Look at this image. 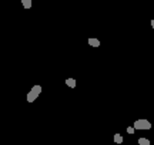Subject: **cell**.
Segmentation results:
<instances>
[{
  "mask_svg": "<svg viewBox=\"0 0 154 145\" xmlns=\"http://www.w3.org/2000/svg\"><path fill=\"white\" fill-rule=\"evenodd\" d=\"M134 131H136V129L133 128V127H128V128H127V132H128V134H134Z\"/></svg>",
  "mask_w": 154,
  "mask_h": 145,
  "instance_id": "obj_8",
  "label": "cell"
},
{
  "mask_svg": "<svg viewBox=\"0 0 154 145\" xmlns=\"http://www.w3.org/2000/svg\"><path fill=\"white\" fill-rule=\"evenodd\" d=\"M40 94H42V85H33L27 93V102H34Z\"/></svg>",
  "mask_w": 154,
  "mask_h": 145,
  "instance_id": "obj_1",
  "label": "cell"
},
{
  "mask_svg": "<svg viewBox=\"0 0 154 145\" xmlns=\"http://www.w3.org/2000/svg\"><path fill=\"white\" fill-rule=\"evenodd\" d=\"M114 142L116 144H123V137L120 134H114Z\"/></svg>",
  "mask_w": 154,
  "mask_h": 145,
  "instance_id": "obj_6",
  "label": "cell"
},
{
  "mask_svg": "<svg viewBox=\"0 0 154 145\" xmlns=\"http://www.w3.org/2000/svg\"><path fill=\"white\" fill-rule=\"evenodd\" d=\"M22 4L24 9H32V0H22Z\"/></svg>",
  "mask_w": 154,
  "mask_h": 145,
  "instance_id": "obj_5",
  "label": "cell"
},
{
  "mask_svg": "<svg viewBox=\"0 0 154 145\" xmlns=\"http://www.w3.org/2000/svg\"><path fill=\"white\" fill-rule=\"evenodd\" d=\"M133 128L134 129H150L151 128V123L149 120H137L133 124Z\"/></svg>",
  "mask_w": 154,
  "mask_h": 145,
  "instance_id": "obj_2",
  "label": "cell"
},
{
  "mask_svg": "<svg viewBox=\"0 0 154 145\" xmlns=\"http://www.w3.org/2000/svg\"><path fill=\"white\" fill-rule=\"evenodd\" d=\"M138 144L140 145H150V141L147 138H138Z\"/></svg>",
  "mask_w": 154,
  "mask_h": 145,
  "instance_id": "obj_7",
  "label": "cell"
},
{
  "mask_svg": "<svg viewBox=\"0 0 154 145\" xmlns=\"http://www.w3.org/2000/svg\"><path fill=\"white\" fill-rule=\"evenodd\" d=\"M88 44L91 46V47H100V40H97V39H93V37H90L88 39Z\"/></svg>",
  "mask_w": 154,
  "mask_h": 145,
  "instance_id": "obj_3",
  "label": "cell"
},
{
  "mask_svg": "<svg viewBox=\"0 0 154 145\" xmlns=\"http://www.w3.org/2000/svg\"><path fill=\"white\" fill-rule=\"evenodd\" d=\"M66 84L70 87V88H74V87H76V80H74V78H67Z\"/></svg>",
  "mask_w": 154,
  "mask_h": 145,
  "instance_id": "obj_4",
  "label": "cell"
}]
</instances>
